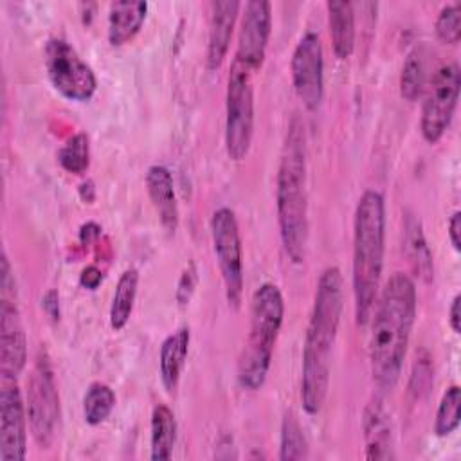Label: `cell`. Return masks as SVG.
<instances>
[{"label": "cell", "mask_w": 461, "mask_h": 461, "mask_svg": "<svg viewBox=\"0 0 461 461\" xmlns=\"http://www.w3.org/2000/svg\"><path fill=\"white\" fill-rule=\"evenodd\" d=\"M371 313V375L380 389H391L400 378L416 317L414 281L403 272H394L376 295Z\"/></svg>", "instance_id": "1"}, {"label": "cell", "mask_w": 461, "mask_h": 461, "mask_svg": "<svg viewBox=\"0 0 461 461\" xmlns=\"http://www.w3.org/2000/svg\"><path fill=\"white\" fill-rule=\"evenodd\" d=\"M342 306V274L337 267H328L317 281L313 308L303 346L301 402L308 414H317L321 411L328 393L331 351L340 324Z\"/></svg>", "instance_id": "2"}, {"label": "cell", "mask_w": 461, "mask_h": 461, "mask_svg": "<svg viewBox=\"0 0 461 461\" xmlns=\"http://www.w3.org/2000/svg\"><path fill=\"white\" fill-rule=\"evenodd\" d=\"M276 203L285 252L294 263H301L308 243V193L304 126L297 117L290 121L285 137L276 176Z\"/></svg>", "instance_id": "3"}, {"label": "cell", "mask_w": 461, "mask_h": 461, "mask_svg": "<svg viewBox=\"0 0 461 461\" xmlns=\"http://www.w3.org/2000/svg\"><path fill=\"white\" fill-rule=\"evenodd\" d=\"M385 202L382 193L367 189L357 202L353 218V299L358 326L367 324L384 268Z\"/></svg>", "instance_id": "4"}, {"label": "cell", "mask_w": 461, "mask_h": 461, "mask_svg": "<svg viewBox=\"0 0 461 461\" xmlns=\"http://www.w3.org/2000/svg\"><path fill=\"white\" fill-rule=\"evenodd\" d=\"M283 315L281 290L274 283L261 285L250 301L249 335L238 360V382L243 389L256 391L265 384Z\"/></svg>", "instance_id": "5"}, {"label": "cell", "mask_w": 461, "mask_h": 461, "mask_svg": "<svg viewBox=\"0 0 461 461\" xmlns=\"http://www.w3.org/2000/svg\"><path fill=\"white\" fill-rule=\"evenodd\" d=\"M252 70L232 59L225 95V149L232 160L249 155L254 135Z\"/></svg>", "instance_id": "6"}, {"label": "cell", "mask_w": 461, "mask_h": 461, "mask_svg": "<svg viewBox=\"0 0 461 461\" xmlns=\"http://www.w3.org/2000/svg\"><path fill=\"white\" fill-rule=\"evenodd\" d=\"M27 418L34 441L47 448L59 421V394L54 380L50 358L45 349H40L27 384Z\"/></svg>", "instance_id": "7"}, {"label": "cell", "mask_w": 461, "mask_h": 461, "mask_svg": "<svg viewBox=\"0 0 461 461\" xmlns=\"http://www.w3.org/2000/svg\"><path fill=\"white\" fill-rule=\"evenodd\" d=\"M45 68L52 86L70 101H88L97 88L94 70L63 38H50L45 45Z\"/></svg>", "instance_id": "8"}, {"label": "cell", "mask_w": 461, "mask_h": 461, "mask_svg": "<svg viewBox=\"0 0 461 461\" xmlns=\"http://www.w3.org/2000/svg\"><path fill=\"white\" fill-rule=\"evenodd\" d=\"M212 249L220 265L225 297L232 310H238L243 297V254L240 227L229 207H220L211 216Z\"/></svg>", "instance_id": "9"}, {"label": "cell", "mask_w": 461, "mask_h": 461, "mask_svg": "<svg viewBox=\"0 0 461 461\" xmlns=\"http://www.w3.org/2000/svg\"><path fill=\"white\" fill-rule=\"evenodd\" d=\"M459 85L461 76L457 63L441 65L427 83L420 119V130L427 142L436 144L447 131L457 106Z\"/></svg>", "instance_id": "10"}, {"label": "cell", "mask_w": 461, "mask_h": 461, "mask_svg": "<svg viewBox=\"0 0 461 461\" xmlns=\"http://www.w3.org/2000/svg\"><path fill=\"white\" fill-rule=\"evenodd\" d=\"M290 68L297 97L306 110H317L324 94V58L319 34L308 31L299 40L292 54Z\"/></svg>", "instance_id": "11"}, {"label": "cell", "mask_w": 461, "mask_h": 461, "mask_svg": "<svg viewBox=\"0 0 461 461\" xmlns=\"http://www.w3.org/2000/svg\"><path fill=\"white\" fill-rule=\"evenodd\" d=\"M272 29V5L267 0H250L243 7L238 50L234 59L252 72L263 65Z\"/></svg>", "instance_id": "12"}, {"label": "cell", "mask_w": 461, "mask_h": 461, "mask_svg": "<svg viewBox=\"0 0 461 461\" xmlns=\"http://www.w3.org/2000/svg\"><path fill=\"white\" fill-rule=\"evenodd\" d=\"M27 407L16 384L0 391V461H22L27 454Z\"/></svg>", "instance_id": "13"}, {"label": "cell", "mask_w": 461, "mask_h": 461, "mask_svg": "<svg viewBox=\"0 0 461 461\" xmlns=\"http://www.w3.org/2000/svg\"><path fill=\"white\" fill-rule=\"evenodd\" d=\"M27 364V340L16 304V294H2L0 303V373L14 380Z\"/></svg>", "instance_id": "14"}, {"label": "cell", "mask_w": 461, "mask_h": 461, "mask_svg": "<svg viewBox=\"0 0 461 461\" xmlns=\"http://www.w3.org/2000/svg\"><path fill=\"white\" fill-rule=\"evenodd\" d=\"M240 2L236 0H223V2H211L209 13V38H207V68L216 70L229 50L232 29L238 18Z\"/></svg>", "instance_id": "15"}, {"label": "cell", "mask_w": 461, "mask_h": 461, "mask_svg": "<svg viewBox=\"0 0 461 461\" xmlns=\"http://www.w3.org/2000/svg\"><path fill=\"white\" fill-rule=\"evenodd\" d=\"M146 189L162 227L167 232H175L178 227V203L169 169L164 166H151L146 173Z\"/></svg>", "instance_id": "16"}, {"label": "cell", "mask_w": 461, "mask_h": 461, "mask_svg": "<svg viewBox=\"0 0 461 461\" xmlns=\"http://www.w3.org/2000/svg\"><path fill=\"white\" fill-rule=\"evenodd\" d=\"M364 438L367 459L393 457V427L378 398L371 400L364 411Z\"/></svg>", "instance_id": "17"}, {"label": "cell", "mask_w": 461, "mask_h": 461, "mask_svg": "<svg viewBox=\"0 0 461 461\" xmlns=\"http://www.w3.org/2000/svg\"><path fill=\"white\" fill-rule=\"evenodd\" d=\"M189 340L191 333L187 326L178 328L171 335H167L160 346V380L166 387V391L173 393L178 385L185 358H187V349H189Z\"/></svg>", "instance_id": "18"}, {"label": "cell", "mask_w": 461, "mask_h": 461, "mask_svg": "<svg viewBox=\"0 0 461 461\" xmlns=\"http://www.w3.org/2000/svg\"><path fill=\"white\" fill-rule=\"evenodd\" d=\"M148 13L146 2H113L108 14V41L122 45L142 27Z\"/></svg>", "instance_id": "19"}, {"label": "cell", "mask_w": 461, "mask_h": 461, "mask_svg": "<svg viewBox=\"0 0 461 461\" xmlns=\"http://www.w3.org/2000/svg\"><path fill=\"white\" fill-rule=\"evenodd\" d=\"M330 20V36L333 52L339 59H348L355 49V11L353 4L346 0H333L326 4Z\"/></svg>", "instance_id": "20"}, {"label": "cell", "mask_w": 461, "mask_h": 461, "mask_svg": "<svg viewBox=\"0 0 461 461\" xmlns=\"http://www.w3.org/2000/svg\"><path fill=\"white\" fill-rule=\"evenodd\" d=\"M403 247L416 276L429 283L434 277L432 254L427 245L421 223L412 212H407L403 220Z\"/></svg>", "instance_id": "21"}, {"label": "cell", "mask_w": 461, "mask_h": 461, "mask_svg": "<svg viewBox=\"0 0 461 461\" xmlns=\"http://www.w3.org/2000/svg\"><path fill=\"white\" fill-rule=\"evenodd\" d=\"M149 439H151V459L162 461L169 459L176 441V420L173 411L158 403L153 407L151 423H149Z\"/></svg>", "instance_id": "22"}, {"label": "cell", "mask_w": 461, "mask_h": 461, "mask_svg": "<svg viewBox=\"0 0 461 461\" xmlns=\"http://www.w3.org/2000/svg\"><path fill=\"white\" fill-rule=\"evenodd\" d=\"M139 286V272L135 268H126L115 286L112 306H110V324L115 331L122 330L130 321L135 295Z\"/></svg>", "instance_id": "23"}, {"label": "cell", "mask_w": 461, "mask_h": 461, "mask_svg": "<svg viewBox=\"0 0 461 461\" xmlns=\"http://www.w3.org/2000/svg\"><path fill=\"white\" fill-rule=\"evenodd\" d=\"M427 88V52L425 47H414L402 67L400 94L405 101H416Z\"/></svg>", "instance_id": "24"}, {"label": "cell", "mask_w": 461, "mask_h": 461, "mask_svg": "<svg viewBox=\"0 0 461 461\" xmlns=\"http://www.w3.org/2000/svg\"><path fill=\"white\" fill-rule=\"evenodd\" d=\"M115 407V394L110 385L94 382L83 398V416L88 425L103 423Z\"/></svg>", "instance_id": "25"}, {"label": "cell", "mask_w": 461, "mask_h": 461, "mask_svg": "<svg viewBox=\"0 0 461 461\" xmlns=\"http://www.w3.org/2000/svg\"><path fill=\"white\" fill-rule=\"evenodd\" d=\"M308 456V443L303 434V429L294 412H286L281 423V445H279V459L281 461H295L304 459Z\"/></svg>", "instance_id": "26"}, {"label": "cell", "mask_w": 461, "mask_h": 461, "mask_svg": "<svg viewBox=\"0 0 461 461\" xmlns=\"http://www.w3.org/2000/svg\"><path fill=\"white\" fill-rule=\"evenodd\" d=\"M58 162L61 167L74 175H83L90 166V142L86 133L72 135L58 151Z\"/></svg>", "instance_id": "27"}, {"label": "cell", "mask_w": 461, "mask_h": 461, "mask_svg": "<svg viewBox=\"0 0 461 461\" xmlns=\"http://www.w3.org/2000/svg\"><path fill=\"white\" fill-rule=\"evenodd\" d=\"M459 405H461V389L457 385H450L438 405L436 420H434V432L436 436L443 438L452 434L459 427Z\"/></svg>", "instance_id": "28"}, {"label": "cell", "mask_w": 461, "mask_h": 461, "mask_svg": "<svg viewBox=\"0 0 461 461\" xmlns=\"http://www.w3.org/2000/svg\"><path fill=\"white\" fill-rule=\"evenodd\" d=\"M436 34L443 43L456 45L461 38V4L445 5L436 20Z\"/></svg>", "instance_id": "29"}, {"label": "cell", "mask_w": 461, "mask_h": 461, "mask_svg": "<svg viewBox=\"0 0 461 461\" xmlns=\"http://www.w3.org/2000/svg\"><path fill=\"white\" fill-rule=\"evenodd\" d=\"M196 283H198V270H196V265L191 261L184 272L180 274V279H178V285H176V292H175V297L178 301V304H187L194 288H196Z\"/></svg>", "instance_id": "30"}, {"label": "cell", "mask_w": 461, "mask_h": 461, "mask_svg": "<svg viewBox=\"0 0 461 461\" xmlns=\"http://www.w3.org/2000/svg\"><path fill=\"white\" fill-rule=\"evenodd\" d=\"M432 382V366L429 358H416L412 376H411V391L420 394L421 391H427L429 384Z\"/></svg>", "instance_id": "31"}, {"label": "cell", "mask_w": 461, "mask_h": 461, "mask_svg": "<svg viewBox=\"0 0 461 461\" xmlns=\"http://www.w3.org/2000/svg\"><path fill=\"white\" fill-rule=\"evenodd\" d=\"M101 281H103V272L97 267H94V265L83 268V272L79 276L81 286H85L88 290H95L101 285Z\"/></svg>", "instance_id": "32"}, {"label": "cell", "mask_w": 461, "mask_h": 461, "mask_svg": "<svg viewBox=\"0 0 461 461\" xmlns=\"http://www.w3.org/2000/svg\"><path fill=\"white\" fill-rule=\"evenodd\" d=\"M41 304H43L45 313H47L50 319H54V321L59 319V294H58L56 290H49V292L43 295Z\"/></svg>", "instance_id": "33"}, {"label": "cell", "mask_w": 461, "mask_h": 461, "mask_svg": "<svg viewBox=\"0 0 461 461\" xmlns=\"http://www.w3.org/2000/svg\"><path fill=\"white\" fill-rule=\"evenodd\" d=\"M459 234H461V212L456 211V212L450 216V220H448V238H450V243H452V247H454L456 250L461 249V238H459Z\"/></svg>", "instance_id": "34"}, {"label": "cell", "mask_w": 461, "mask_h": 461, "mask_svg": "<svg viewBox=\"0 0 461 461\" xmlns=\"http://www.w3.org/2000/svg\"><path fill=\"white\" fill-rule=\"evenodd\" d=\"M459 304H461V295L457 294V295L452 299V304H450V310H448V324H450V328H452L454 333H459V331H461Z\"/></svg>", "instance_id": "35"}, {"label": "cell", "mask_w": 461, "mask_h": 461, "mask_svg": "<svg viewBox=\"0 0 461 461\" xmlns=\"http://www.w3.org/2000/svg\"><path fill=\"white\" fill-rule=\"evenodd\" d=\"M99 234H101V227H99L97 223H94V221H88V223H85V225L81 227L79 238H81L83 243H90V241L97 240Z\"/></svg>", "instance_id": "36"}]
</instances>
